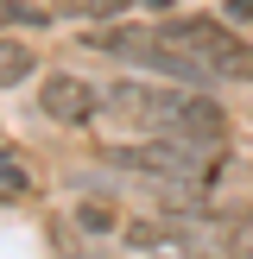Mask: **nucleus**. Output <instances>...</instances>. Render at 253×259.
I'll return each instance as SVG.
<instances>
[{
  "instance_id": "obj_1",
  "label": "nucleus",
  "mask_w": 253,
  "mask_h": 259,
  "mask_svg": "<svg viewBox=\"0 0 253 259\" xmlns=\"http://www.w3.org/2000/svg\"><path fill=\"white\" fill-rule=\"evenodd\" d=\"M89 45L133 70L171 76L184 89L253 82V38H240L234 19H209V13H184L164 25H101V32H89Z\"/></svg>"
},
{
  "instance_id": "obj_2",
  "label": "nucleus",
  "mask_w": 253,
  "mask_h": 259,
  "mask_svg": "<svg viewBox=\"0 0 253 259\" xmlns=\"http://www.w3.org/2000/svg\"><path fill=\"white\" fill-rule=\"evenodd\" d=\"M101 114L114 126H126L133 139H190V146H209V152H222V139H228V108L184 82L114 76V82H101Z\"/></svg>"
},
{
  "instance_id": "obj_3",
  "label": "nucleus",
  "mask_w": 253,
  "mask_h": 259,
  "mask_svg": "<svg viewBox=\"0 0 253 259\" xmlns=\"http://www.w3.org/2000/svg\"><path fill=\"white\" fill-rule=\"evenodd\" d=\"M101 164L133 177V184L164 190V196H184V202L209 196L222 177V152L190 146V139H114V146H101Z\"/></svg>"
},
{
  "instance_id": "obj_4",
  "label": "nucleus",
  "mask_w": 253,
  "mask_h": 259,
  "mask_svg": "<svg viewBox=\"0 0 253 259\" xmlns=\"http://www.w3.org/2000/svg\"><path fill=\"white\" fill-rule=\"evenodd\" d=\"M38 114L51 126H89L101 114V82H89L76 70H45L38 76Z\"/></svg>"
},
{
  "instance_id": "obj_5",
  "label": "nucleus",
  "mask_w": 253,
  "mask_h": 259,
  "mask_svg": "<svg viewBox=\"0 0 253 259\" xmlns=\"http://www.w3.org/2000/svg\"><path fill=\"white\" fill-rule=\"evenodd\" d=\"M196 234L215 259H253V209H228V215H196Z\"/></svg>"
},
{
  "instance_id": "obj_6",
  "label": "nucleus",
  "mask_w": 253,
  "mask_h": 259,
  "mask_svg": "<svg viewBox=\"0 0 253 259\" xmlns=\"http://www.w3.org/2000/svg\"><path fill=\"white\" fill-rule=\"evenodd\" d=\"M25 76H45L38 70V51L25 38H0V89H19Z\"/></svg>"
},
{
  "instance_id": "obj_7",
  "label": "nucleus",
  "mask_w": 253,
  "mask_h": 259,
  "mask_svg": "<svg viewBox=\"0 0 253 259\" xmlns=\"http://www.w3.org/2000/svg\"><path fill=\"white\" fill-rule=\"evenodd\" d=\"M82 234H95V240H108V234H120V215L108 209V202H76V215H70Z\"/></svg>"
},
{
  "instance_id": "obj_8",
  "label": "nucleus",
  "mask_w": 253,
  "mask_h": 259,
  "mask_svg": "<svg viewBox=\"0 0 253 259\" xmlns=\"http://www.w3.org/2000/svg\"><path fill=\"white\" fill-rule=\"evenodd\" d=\"M19 190H32V164L13 146H0V196H19Z\"/></svg>"
},
{
  "instance_id": "obj_9",
  "label": "nucleus",
  "mask_w": 253,
  "mask_h": 259,
  "mask_svg": "<svg viewBox=\"0 0 253 259\" xmlns=\"http://www.w3.org/2000/svg\"><path fill=\"white\" fill-rule=\"evenodd\" d=\"M247 13H253V0H228V13H222V19H247Z\"/></svg>"
}]
</instances>
